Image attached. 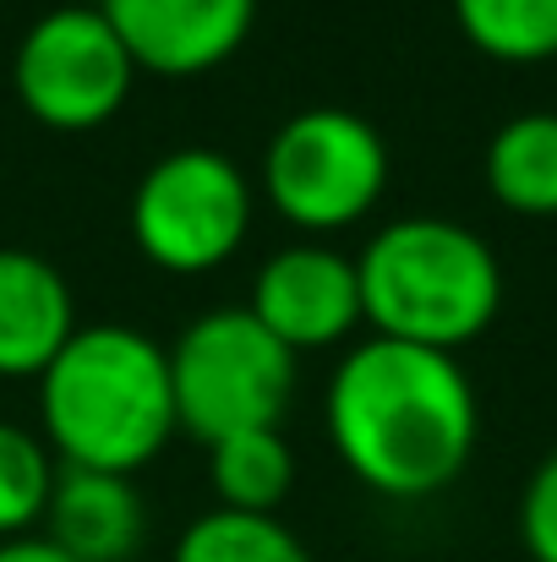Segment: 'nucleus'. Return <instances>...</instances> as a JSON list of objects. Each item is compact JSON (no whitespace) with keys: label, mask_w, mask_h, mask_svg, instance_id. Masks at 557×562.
Masks as SVG:
<instances>
[{"label":"nucleus","mask_w":557,"mask_h":562,"mask_svg":"<svg viewBox=\"0 0 557 562\" xmlns=\"http://www.w3.org/2000/svg\"><path fill=\"white\" fill-rule=\"evenodd\" d=\"M323 431L367 492L421 503L465 475L481 404L459 356L367 334L328 372Z\"/></svg>","instance_id":"f257e3e1"},{"label":"nucleus","mask_w":557,"mask_h":562,"mask_svg":"<svg viewBox=\"0 0 557 562\" xmlns=\"http://www.w3.org/2000/svg\"><path fill=\"white\" fill-rule=\"evenodd\" d=\"M38 420L66 470L137 475L181 431L170 350L132 323H77L38 376Z\"/></svg>","instance_id":"f03ea898"},{"label":"nucleus","mask_w":557,"mask_h":562,"mask_svg":"<svg viewBox=\"0 0 557 562\" xmlns=\"http://www.w3.org/2000/svg\"><path fill=\"white\" fill-rule=\"evenodd\" d=\"M356 273L371 334L421 350H465L503 306L498 251L470 224L437 213H404L371 229L356 251Z\"/></svg>","instance_id":"7ed1b4c3"},{"label":"nucleus","mask_w":557,"mask_h":562,"mask_svg":"<svg viewBox=\"0 0 557 562\" xmlns=\"http://www.w3.org/2000/svg\"><path fill=\"white\" fill-rule=\"evenodd\" d=\"M165 350H170L176 420L202 448L285 420L296 393V350H285L252 317V306L197 312Z\"/></svg>","instance_id":"20e7f679"},{"label":"nucleus","mask_w":557,"mask_h":562,"mask_svg":"<svg viewBox=\"0 0 557 562\" xmlns=\"http://www.w3.org/2000/svg\"><path fill=\"white\" fill-rule=\"evenodd\" d=\"M388 176L393 159L382 132L345 104L285 115L263 148V196L285 224L307 229V240L361 224L382 202Z\"/></svg>","instance_id":"39448f33"},{"label":"nucleus","mask_w":557,"mask_h":562,"mask_svg":"<svg viewBox=\"0 0 557 562\" xmlns=\"http://www.w3.org/2000/svg\"><path fill=\"white\" fill-rule=\"evenodd\" d=\"M252 213H257V187L246 181V170L208 143H186L159 154L137 176L126 202V229L154 268L213 273L241 251Z\"/></svg>","instance_id":"423d86ee"},{"label":"nucleus","mask_w":557,"mask_h":562,"mask_svg":"<svg viewBox=\"0 0 557 562\" xmlns=\"http://www.w3.org/2000/svg\"><path fill=\"white\" fill-rule=\"evenodd\" d=\"M137 66L99 0L38 11L11 49V93L49 132H99L132 99Z\"/></svg>","instance_id":"0eeeda50"},{"label":"nucleus","mask_w":557,"mask_h":562,"mask_svg":"<svg viewBox=\"0 0 557 562\" xmlns=\"http://www.w3.org/2000/svg\"><path fill=\"white\" fill-rule=\"evenodd\" d=\"M246 306L296 356L350 345V334L367 328L356 257L328 240H290V246L268 251L252 279Z\"/></svg>","instance_id":"6e6552de"},{"label":"nucleus","mask_w":557,"mask_h":562,"mask_svg":"<svg viewBox=\"0 0 557 562\" xmlns=\"http://www.w3.org/2000/svg\"><path fill=\"white\" fill-rule=\"evenodd\" d=\"M137 71L202 77L241 55L263 0H99Z\"/></svg>","instance_id":"1a4fd4ad"},{"label":"nucleus","mask_w":557,"mask_h":562,"mask_svg":"<svg viewBox=\"0 0 557 562\" xmlns=\"http://www.w3.org/2000/svg\"><path fill=\"white\" fill-rule=\"evenodd\" d=\"M77 334V301L66 273L27 246H0V376H44Z\"/></svg>","instance_id":"9d476101"},{"label":"nucleus","mask_w":557,"mask_h":562,"mask_svg":"<svg viewBox=\"0 0 557 562\" xmlns=\"http://www.w3.org/2000/svg\"><path fill=\"white\" fill-rule=\"evenodd\" d=\"M143 530H148V508L132 475L60 464L44 508V541H55L71 562H126L143 547Z\"/></svg>","instance_id":"9b49d317"},{"label":"nucleus","mask_w":557,"mask_h":562,"mask_svg":"<svg viewBox=\"0 0 557 562\" xmlns=\"http://www.w3.org/2000/svg\"><path fill=\"white\" fill-rule=\"evenodd\" d=\"M487 191L525 218L557 213V110H525L503 121L481 159Z\"/></svg>","instance_id":"f8f14e48"},{"label":"nucleus","mask_w":557,"mask_h":562,"mask_svg":"<svg viewBox=\"0 0 557 562\" xmlns=\"http://www.w3.org/2000/svg\"><path fill=\"white\" fill-rule=\"evenodd\" d=\"M208 486L213 508L235 514H279V503L296 486V448L279 426L235 431L208 442Z\"/></svg>","instance_id":"ddd939ff"},{"label":"nucleus","mask_w":557,"mask_h":562,"mask_svg":"<svg viewBox=\"0 0 557 562\" xmlns=\"http://www.w3.org/2000/svg\"><path fill=\"white\" fill-rule=\"evenodd\" d=\"M470 49L503 66L557 60V0H448Z\"/></svg>","instance_id":"4468645a"},{"label":"nucleus","mask_w":557,"mask_h":562,"mask_svg":"<svg viewBox=\"0 0 557 562\" xmlns=\"http://www.w3.org/2000/svg\"><path fill=\"white\" fill-rule=\"evenodd\" d=\"M170 562H318L279 514L208 508L181 530Z\"/></svg>","instance_id":"2eb2a0df"},{"label":"nucleus","mask_w":557,"mask_h":562,"mask_svg":"<svg viewBox=\"0 0 557 562\" xmlns=\"http://www.w3.org/2000/svg\"><path fill=\"white\" fill-rule=\"evenodd\" d=\"M55 475H60V464L38 431L0 420V541L33 536L44 525Z\"/></svg>","instance_id":"dca6fc26"},{"label":"nucleus","mask_w":557,"mask_h":562,"mask_svg":"<svg viewBox=\"0 0 557 562\" xmlns=\"http://www.w3.org/2000/svg\"><path fill=\"white\" fill-rule=\"evenodd\" d=\"M520 541L531 562H557V448L531 470L520 492Z\"/></svg>","instance_id":"f3484780"},{"label":"nucleus","mask_w":557,"mask_h":562,"mask_svg":"<svg viewBox=\"0 0 557 562\" xmlns=\"http://www.w3.org/2000/svg\"><path fill=\"white\" fill-rule=\"evenodd\" d=\"M0 562H71L55 541L44 536H16V541H0Z\"/></svg>","instance_id":"a211bd4d"}]
</instances>
